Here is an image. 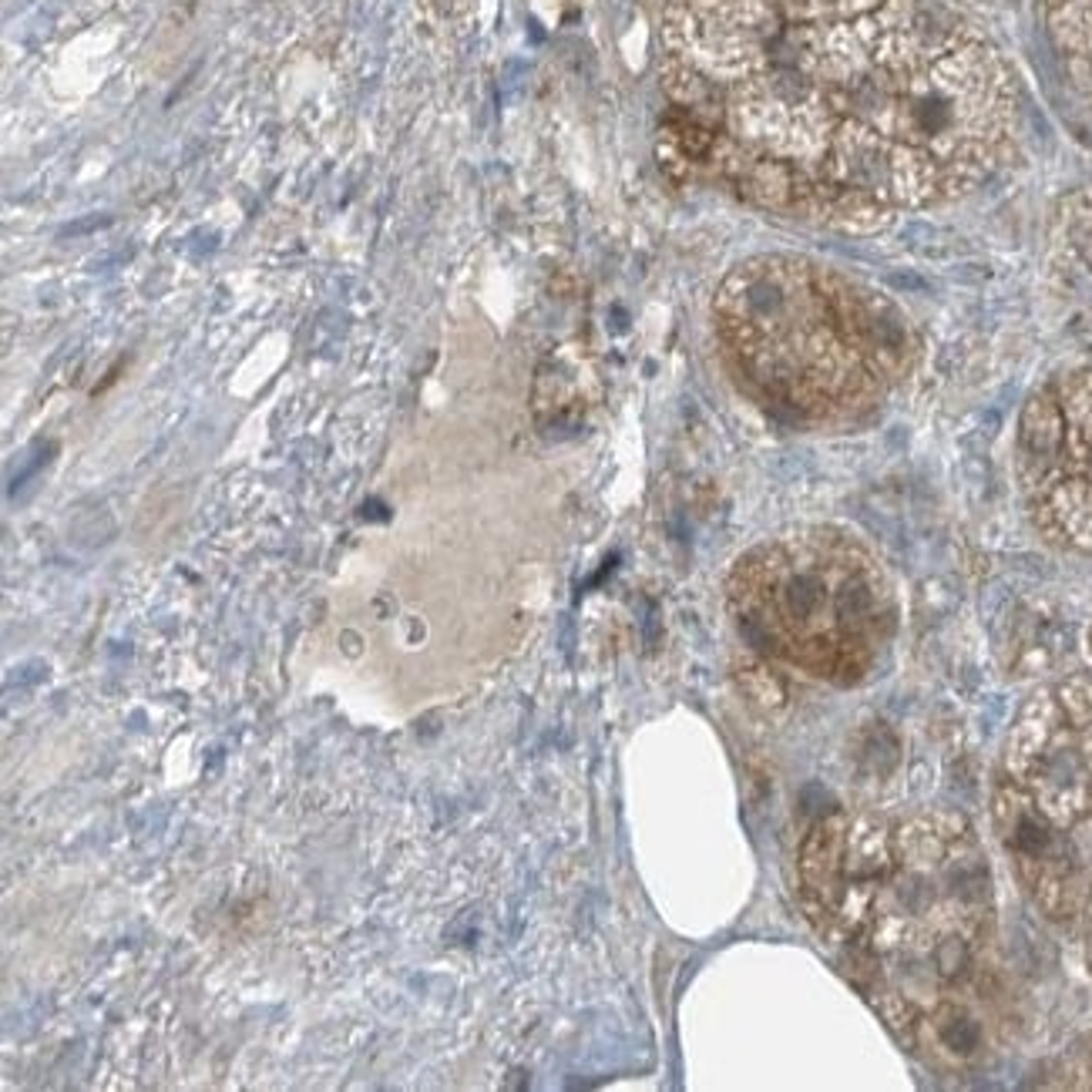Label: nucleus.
Instances as JSON below:
<instances>
[{
  "mask_svg": "<svg viewBox=\"0 0 1092 1092\" xmlns=\"http://www.w3.org/2000/svg\"><path fill=\"white\" fill-rule=\"evenodd\" d=\"M716 333L767 407L857 414L911 366V329L877 289L801 256H757L716 292Z\"/></svg>",
  "mask_w": 1092,
  "mask_h": 1092,
  "instance_id": "obj_1",
  "label": "nucleus"
},
{
  "mask_svg": "<svg viewBox=\"0 0 1092 1092\" xmlns=\"http://www.w3.org/2000/svg\"><path fill=\"white\" fill-rule=\"evenodd\" d=\"M730 609L760 653L850 686L894 629L884 575L854 541L801 531L757 545L730 575Z\"/></svg>",
  "mask_w": 1092,
  "mask_h": 1092,
  "instance_id": "obj_2",
  "label": "nucleus"
},
{
  "mask_svg": "<svg viewBox=\"0 0 1092 1092\" xmlns=\"http://www.w3.org/2000/svg\"><path fill=\"white\" fill-rule=\"evenodd\" d=\"M847 814L830 811L807 830L801 843V891L814 921H820L823 914L830 917V924L837 921L847 884Z\"/></svg>",
  "mask_w": 1092,
  "mask_h": 1092,
  "instance_id": "obj_3",
  "label": "nucleus"
},
{
  "mask_svg": "<svg viewBox=\"0 0 1092 1092\" xmlns=\"http://www.w3.org/2000/svg\"><path fill=\"white\" fill-rule=\"evenodd\" d=\"M934 1032H938L941 1049L958 1055V1059L975 1055L981 1045V1025L975 1022V1015L961 1012V1008H944L938 1022H934Z\"/></svg>",
  "mask_w": 1092,
  "mask_h": 1092,
  "instance_id": "obj_4",
  "label": "nucleus"
},
{
  "mask_svg": "<svg viewBox=\"0 0 1092 1092\" xmlns=\"http://www.w3.org/2000/svg\"><path fill=\"white\" fill-rule=\"evenodd\" d=\"M1052 843H1055V837H1052L1049 823L1039 820V817H1035L1032 811H1022V814H1018V817H1015V823H1012V830H1008V847H1012L1015 854H1018V857H1025V860H1042V857H1049Z\"/></svg>",
  "mask_w": 1092,
  "mask_h": 1092,
  "instance_id": "obj_5",
  "label": "nucleus"
}]
</instances>
